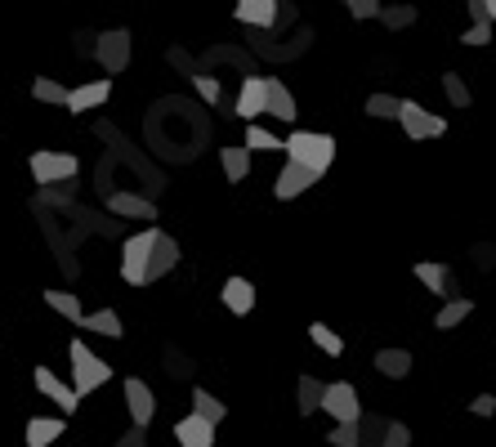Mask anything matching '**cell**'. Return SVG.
Here are the masks:
<instances>
[{"mask_svg":"<svg viewBox=\"0 0 496 447\" xmlns=\"http://www.w3.org/2000/svg\"><path fill=\"white\" fill-rule=\"evenodd\" d=\"M268 116H277V121H295V116H300L291 90H286L282 81H273V77H268Z\"/></svg>","mask_w":496,"mask_h":447,"instance_id":"21","label":"cell"},{"mask_svg":"<svg viewBox=\"0 0 496 447\" xmlns=\"http://www.w3.org/2000/svg\"><path fill=\"white\" fill-rule=\"evenodd\" d=\"M117 447H148V439H143V430H130V434L117 439Z\"/></svg>","mask_w":496,"mask_h":447,"instance_id":"40","label":"cell"},{"mask_svg":"<svg viewBox=\"0 0 496 447\" xmlns=\"http://www.w3.org/2000/svg\"><path fill=\"white\" fill-rule=\"evenodd\" d=\"M268 112V77H247L238 95V116H264Z\"/></svg>","mask_w":496,"mask_h":447,"instance_id":"12","label":"cell"},{"mask_svg":"<svg viewBox=\"0 0 496 447\" xmlns=\"http://www.w3.org/2000/svg\"><path fill=\"white\" fill-rule=\"evenodd\" d=\"M309 335H313V344H318V349H322L327 358H340V353H345V340L331 332L327 323H313V327H309Z\"/></svg>","mask_w":496,"mask_h":447,"instance_id":"29","label":"cell"},{"mask_svg":"<svg viewBox=\"0 0 496 447\" xmlns=\"http://www.w3.org/2000/svg\"><path fill=\"white\" fill-rule=\"evenodd\" d=\"M470 407H474V416H492V412H496V398H492V394H479Z\"/></svg>","mask_w":496,"mask_h":447,"instance_id":"39","label":"cell"},{"mask_svg":"<svg viewBox=\"0 0 496 447\" xmlns=\"http://www.w3.org/2000/svg\"><path fill=\"white\" fill-rule=\"evenodd\" d=\"M416 278L434 291V296H447V264H434V260H425V264H416Z\"/></svg>","mask_w":496,"mask_h":447,"instance_id":"25","label":"cell"},{"mask_svg":"<svg viewBox=\"0 0 496 447\" xmlns=\"http://www.w3.org/2000/svg\"><path fill=\"white\" fill-rule=\"evenodd\" d=\"M125 407H130L134 430H148V425H152V416H157V398H152V389H148L139 376H130V380H125Z\"/></svg>","mask_w":496,"mask_h":447,"instance_id":"7","label":"cell"},{"mask_svg":"<svg viewBox=\"0 0 496 447\" xmlns=\"http://www.w3.org/2000/svg\"><path fill=\"white\" fill-rule=\"evenodd\" d=\"M375 371L389 376V380H402V376L411 371V353H407V349H380V353H375Z\"/></svg>","mask_w":496,"mask_h":447,"instance_id":"19","label":"cell"},{"mask_svg":"<svg viewBox=\"0 0 496 447\" xmlns=\"http://www.w3.org/2000/svg\"><path fill=\"white\" fill-rule=\"evenodd\" d=\"M99 63H104V72H125V63H130V32H104L99 36Z\"/></svg>","mask_w":496,"mask_h":447,"instance_id":"8","label":"cell"},{"mask_svg":"<svg viewBox=\"0 0 496 447\" xmlns=\"http://www.w3.org/2000/svg\"><path fill=\"white\" fill-rule=\"evenodd\" d=\"M247 148H286L277 134H268L264 125H247Z\"/></svg>","mask_w":496,"mask_h":447,"instance_id":"34","label":"cell"},{"mask_svg":"<svg viewBox=\"0 0 496 447\" xmlns=\"http://www.w3.org/2000/svg\"><path fill=\"white\" fill-rule=\"evenodd\" d=\"M327 443L331 447H363L358 443V425H336V430L327 434Z\"/></svg>","mask_w":496,"mask_h":447,"instance_id":"35","label":"cell"},{"mask_svg":"<svg viewBox=\"0 0 496 447\" xmlns=\"http://www.w3.org/2000/svg\"><path fill=\"white\" fill-rule=\"evenodd\" d=\"M380 18H384V27H411L416 9L411 5H393V9H380Z\"/></svg>","mask_w":496,"mask_h":447,"instance_id":"33","label":"cell"},{"mask_svg":"<svg viewBox=\"0 0 496 447\" xmlns=\"http://www.w3.org/2000/svg\"><path fill=\"white\" fill-rule=\"evenodd\" d=\"M77 175V157L72 152H32V179L36 184H59Z\"/></svg>","mask_w":496,"mask_h":447,"instance_id":"6","label":"cell"},{"mask_svg":"<svg viewBox=\"0 0 496 447\" xmlns=\"http://www.w3.org/2000/svg\"><path fill=\"white\" fill-rule=\"evenodd\" d=\"M157 233H161V228H143V233L125 237V246H122V278L130 282V287H143V273H148V260H152Z\"/></svg>","mask_w":496,"mask_h":447,"instance_id":"3","label":"cell"},{"mask_svg":"<svg viewBox=\"0 0 496 447\" xmlns=\"http://www.w3.org/2000/svg\"><path fill=\"white\" fill-rule=\"evenodd\" d=\"M175 264H179V246H175V237H170V233H157V246H152V260H148L143 287H148V282H157V278H166Z\"/></svg>","mask_w":496,"mask_h":447,"instance_id":"10","label":"cell"},{"mask_svg":"<svg viewBox=\"0 0 496 447\" xmlns=\"http://www.w3.org/2000/svg\"><path fill=\"white\" fill-rule=\"evenodd\" d=\"M45 305H50V309H59V314H63L68 323H77V327L86 323V309H81V300H77V296H68V291H45Z\"/></svg>","mask_w":496,"mask_h":447,"instance_id":"23","label":"cell"},{"mask_svg":"<svg viewBox=\"0 0 496 447\" xmlns=\"http://www.w3.org/2000/svg\"><path fill=\"white\" fill-rule=\"evenodd\" d=\"M322 412H331L340 425H358V389L349 385V380H336V385H327L322 389Z\"/></svg>","mask_w":496,"mask_h":447,"instance_id":"4","label":"cell"},{"mask_svg":"<svg viewBox=\"0 0 496 447\" xmlns=\"http://www.w3.org/2000/svg\"><path fill=\"white\" fill-rule=\"evenodd\" d=\"M108 211L113 215H130V220H157V206L148 202V197H134V193H113L108 197Z\"/></svg>","mask_w":496,"mask_h":447,"instance_id":"14","label":"cell"},{"mask_svg":"<svg viewBox=\"0 0 496 447\" xmlns=\"http://www.w3.org/2000/svg\"><path fill=\"white\" fill-rule=\"evenodd\" d=\"M282 152H291L286 161H295V166H304L313 175H327L331 161H336V139L331 134H313V130H291Z\"/></svg>","mask_w":496,"mask_h":447,"instance_id":"1","label":"cell"},{"mask_svg":"<svg viewBox=\"0 0 496 447\" xmlns=\"http://www.w3.org/2000/svg\"><path fill=\"white\" fill-rule=\"evenodd\" d=\"M108 95H113V81H90V86H77V90L68 95V108H72V112H90V108H99Z\"/></svg>","mask_w":496,"mask_h":447,"instance_id":"16","label":"cell"},{"mask_svg":"<svg viewBox=\"0 0 496 447\" xmlns=\"http://www.w3.org/2000/svg\"><path fill=\"white\" fill-rule=\"evenodd\" d=\"M175 439L184 447H211L215 443V425L202 421V416H184V421H175Z\"/></svg>","mask_w":496,"mask_h":447,"instance_id":"13","label":"cell"},{"mask_svg":"<svg viewBox=\"0 0 496 447\" xmlns=\"http://www.w3.org/2000/svg\"><path fill=\"white\" fill-rule=\"evenodd\" d=\"M224 305H229V314L247 318L250 309H255V287H250L247 278H229L224 282Z\"/></svg>","mask_w":496,"mask_h":447,"instance_id":"15","label":"cell"},{"mask_svg":"<svg viewBox=\"0 0 496 447\" xmlns=\"http://www.w3.org/2000/svg\"><path fill=\"white\" fill-rule=\"evenodd\" d=\"M411 443V430L402 425V421H389V430H384V443L380 447H407Z\"/></svg>","mask_w":496,"mask_h":447,"instance_id":"36","label":"cell"},{"mask_svg":"<svg viewBox=\"0 0 496 447\" xmlns=\"http://www.w3.org/2000/svg\"><path fill=\"white\" fill-rule=\"evenodd\" d=\"M443 90H447L452 108H470V86H465L456 72H447V77H443Z\"/></svg>","mask_w":496,"mask_h":447,"instance_id":"32","label":"cell"},{"mask_svg":"<svg viewBox=\"0 0 496 447\" xmlns=\"http://www.w3.org/2000/svg\"><path fill=\"white\" fill-rule=\"evenodd\" d=\"M36 389H41V394H45L50 403H59V407H63L68 416H72V412L81 407V394H77L72 385H63V380H59V376H54L50 367H36Z\"/></svg>","mask_w":496,"mask_h":447,"instance_id":"9","label":"cell"},{"mask_svg":"<svg viewBox=\"0 0 496 447\" xmlns=\"http://www.w3.org/2000/svg\"><path fill=\"white\" fill-rule=\"evenodd\" d=\"M398 121H402V130H407L411 139H438V134H447V121H443V116H434L429 108H420V104H411V99H402Z\"/></svg>","mask_w":496,"mask_h":447,"instance_id":"5","label":"cell"},{"mask_svg":"<svg viewBox=\"0 0 496 447\" xmlns=\"http://www.w3.org/2000/svg\"><path fill=\"white\" fill-rule=\"evenodd\" d=\"M380 9L384 5H375V0H349V14L354 18H380Z\"/></svg>","mask_w":496,"mask_h":447,"instance_id":"37","label":"cell"},{"mask_svg":"<svg viewBox=\"0 0 496 447\" xmlns=\"http://www.w3.org/2000/svg\"><path fill=\"white\" fill-rule=\"evenodd\" d=\"M483 5H488V18L496 23V0H483Z\"/></svg>","mask_w":496,"mask_h":447,"instance_id":"41","label":"cell"},{"mask_svg":"<svg viewBox=\"0 0 496 447\" xmlns=\"http://www.w3.org/2000/svg\"><path fill=\"white\" fill-rule=\"evenodd\" d=\"M32 95H36V104H63V108H68V95H72V90H63L59 81H45V77H41V81L32 86Z\"/></svg>","mask_w":496,"mask_h":447,"instance_id":"31","label":"cell"},{"mask_svg":"<svg viewBox=\"0 0 496 447\" xmlns=\"http://www.w3.org/2000/svg\"><path fill=\"white\" fill-rule=\"evenodd\" d=\"M470 18H474V27L461 36V45H488V41H492V18H488V5H483V0H470Z\"/></svg>","mask_w":496,"mask_h":447,"instance_id":"18","label":"cell"},{"mask_svg":"<svg viewBox=\"0 0 496 447\" xmlns=\"http://www.w3.org/2000/svg\"><path fill=\"white\" fill-rule=\"evenodd\" d=\"M470 314H474V300H447V305L438 309L434 323H438V332H452V327H461Z\"/></svg>","mask_w":496,"mask_h":447,"instance_id":"24","label":"cell"},{"mask_svg":"<svg viewBox=\"0 0 496 447\" xmlns=\"http://www.w3.org/2000/svg\"><path fill=\"white\" fill-rule=\"evenodd\" d=\"M322 389L327 385H318L313 376H300V416H313L322 407Z\"/></svg>","mask_w":496,"mask_h":447,"instance_id":"28","label":"cell"},{"mask_svg":"<svg viewBox=\"0 0 496 447\" xmlns=\"http://www.w3.org/2000/svg\"><path fill=\"white\" fill-rule=\"evenodd\" d=\"M398 112H402V99H393V95H372V99H367V116L398 121Z\"/></svg>","mask_w":496,"mask_h":447,"instance_id":"30","label":"cell"},{"mask_svg":"<svg viewBox=\"0 0 496 447\" xmlns=\"http://www.w3.org/2000/svg\"><path fill=\"white\" fill-rule=\"evenodd\" d=\"M197 95H202L206 104H215V99H220V81H211V77H197Z\"/></svg>","mask_w":496,"mask_h":447,"instance_id":"38","label":"cell"},{"mask_svg":"<svg viewBox=\"0 0 496 447\" xmlns=\"http://www.w3.org/2000/svg\"><path fill=\"white\" fill-rule=\"evenodd\" d=\"M233 14H238V23H250V27H273L277 23V5L273 0H242Z\"/></svg>","mask_w":496,"mask_h":447,"instance_id":"17","label":"cell"},{"mask_svg":"<svg viewBox=\"0 0 496 447\" xmlns=\"http://www.w3.org/2000/svg\"><path fill=\"white\" fill-rule=\"evenodd\" d=\"M193 416H202V421H211V425H220L224 416H229V407L211 394V389H193Z\"/></svg>","mask_w":496,"mask_h":447,"instance_id":"22","label":"cell"},{"mask_svg":"<svg viewBox=\"0 0 496 447\" xmlns=\"http://www.w3.org/2000/svg\"><path fill=\"white\" fill-rule=\"evenodd\" d=\"M68 353H72V389H77L81 398L108 385L113 367H108L104 358H95V353H90V349H86L81 340H72V344H68Z\"/></svg>","mask_w":496,"mask_h":447,"instance_id":"2","label":"cell"},{"mask_svg":"<svg viewBox=\"0 0 496 447\" xmlns=\"http://www.w3.org/2000/svg\"><path fill=\"white\" fill-rule=\"evenodd\" d=\"M63 434V421H50V416H32L27 421V439L23 443L27 447H50L54 439Z\"/></svg>","mask_w":496,"mask_h":447,"instance_id":"20","label":"cell"},{"mask_svg":"<svg viewBox=\"0 0 496 447\" xmlns=\"http://www.w3.org/2000/svg\"><path fill=\"white\" fill-rule=\"evenodd\" d=\"M318 184V175L313 170H304V166H295V161H286L282 166V175H277V184H273V193L282 197V202H291V197H300L304 188H313Z\"/></svg>","mask_w":496,"mask_h":447,"instance_id":"11","label":"cell"},{"mask_svg":"<svg viewBox=\"0 0 496 447\" xmlns=\"http://www.w3.org/2000/svg\"><path fill=\"white\" fill-rule=\"evenodd\" d=\"M220 157H224V175H229L233 184H242V179H247V170H250V152H247V148H224Z\"/></svg>","mask_w":496,"mask_h":447,"instance_id":"27","label":"cell"},{"mask_svg":"<svg viewBox=\"0 0 496 447\" xmlns=\"http://www.w3.org/2000/svg\"><path fill=\"white\" fill-rule=\"evenodd\" d=\"M81 327H90V332H99V335H108V340H117L122 332V318L113 314V309H99V314H86V323Z\"/></svg>","mask_w":496,"mask_h":447,"instance_id":"26","label":"cell"}]
</instances>
